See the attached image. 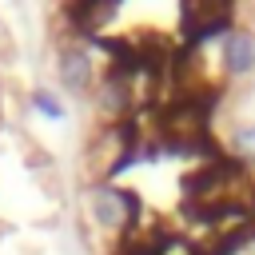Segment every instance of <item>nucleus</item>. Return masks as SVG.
Instances as JSON below:
<instances>
[{
  "instance_id": "0eeeda50",
  "label": "nucleus",
  "mask_w": 255,
  "mask_h": 255,
  "mask_svg": "<svg viewBox=\"0 0 255 255\" xmlns=\"http://www.w3.org/2000/svg\"><path fill=\"white\" fill-rule=\"evenodd\" d=\"M235 143L243 147V155H255V128H239L235 131Z\"/></svg>"
},
{
  "instance_id": "20e7f679",
  "label": "nucleus",
  "mask_w": 255,
  "mask_h": 255,
  "mask_svg": "<svg viewBox=\"0 0 255 255\" xmlns=\"http://www.w3.org/2000/svg\"><path fill=\"white\" fill-rule=\"evenodd\" d=\"M223 68L231 76H247L255 68V36L243 28H231L223 36Z\"/></svg>"
},
{
  "instance_id": "39448f33",
  "label": "nucleus",
  "mask_w": 255,
  "mask_h": 255,
  "mask_svg": "<svg viewBox=\"0 0 255 255\" xmlns=\"http://www.w3.org/2000/svg\"><path fill=\"white\" fill-rule=\"evenodd\" d=\"M92 60H88V52L84 48H64L60 52V80H64V88L68 92H84L88 84H92Z\"/></svg>"
},
{
  "instance_id": "f03ea898",
  "label": "nucleus",
  "mask_w": 255,
  "mask_h": 255,
  "mask_svg": "<svg viewBox=\"0 0 255 255\" xmlns=\"http://www.w3.org/2000/svg\"><path fill=\"white\" fill-rule=\"evenodd\" d=\"M88 211L100 227H131L135 215H139V199L131 191H120V187L104 183V187L88 191Z\"/></svg>"
},
{
  "instance_id": "7ed1b4c3",
  "label": "nucleus",
  "mask_w": 255,
  "mask_h": 255,
  "mask_svg": "<svg viewBox=\"0 0 255 255\" xmlns=\"http://www.w3.org/2000/svg\"><path fill=\"white\" fill-rule=\"evenodd\" d=\"M100 108H104V116H112V120H120V116H128V108H131V72H124V68H108L104 72V80H100Z\"/></svg>"
},
{
  "instance_id": "423d86ee",
  "label": "nucleus",
  "mask_w": 255,
  "mask_h": 255,
  "mask_svg": "<svg viewBox=\"0 0 255 255\" xmlns=\"http://www.w3.org/2000/svg\"><path fill=\"white\" fill-rule=\"evenodd\" d=\"M32 108L44 116V120H52V124H60V120H68V108L52 96V92H44V88H36L32 92Z\"/></svg>"
},
{
  "instance_id": "f257e3e1",
  "label": "nucleus",
  "mask_w": 255,
  "mask_h": 255,
  "mask_svg": "<svg viewBox=\"0 0 255 255\" xmlns=\"http://www.w3.org/2000/svg\"><path fill=\"white\" fill-rule=\"evenodd\" d=\"M179 16H183V48H199L203 40L231 32L235 8L231 4H183Z\"/></svg>"
}]
</instances>
